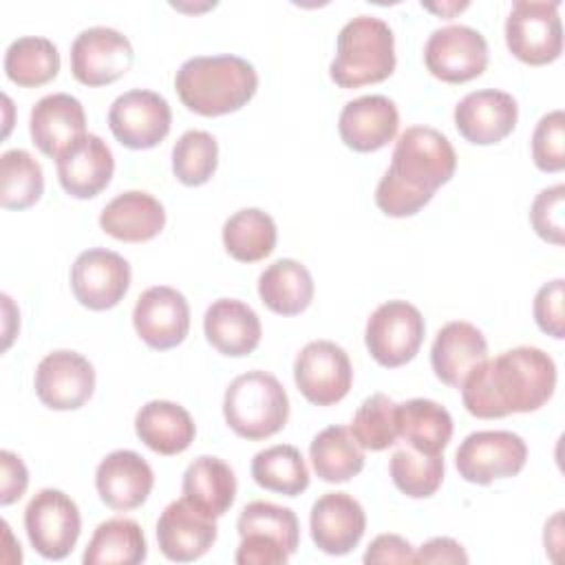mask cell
<instances>
[{"label":"cell","instance_id":"cell-1","mask_svg":"<svg viewBox=\"0 0 565 565\" xmlns=\"http://www.w3.org/2000/svg\"><path fill=\"white\" fill-rule=\"evenodd\" d=\"M461 399L479 419L539 411L554 395L556 364L536 347H514L481 360L463 380Z\"/></svg>","mask_w":565,"mask_h":565},{"label":"cell","instance_id":"cell-2","mask_svg":"<svg viewBox=\"0 0 565 565\" xmlns=\"http://www.w3.org/2000/svg\"><path fill=\"white\" fill-rule=\"evenodd\" d=\"M455 168L457 154L446 135L411 126L395 141L391 166L375 188V205L393 218L415 216L452 179Z\"/></svg>","mask_w":565,"mask_h":565},{"label":"cell","instance_id":"cell-3","mask_svg":"<svg viewBox=\"0 0 565 565\" xmlns=\"http://www.w3.org/2000/svg\"><path fill=\"white\" fill-rule=\"evenodd\" d=\"M256 68L238 55H196L185 60L174 75L181 104L203 117L230 115L256 95Z\"/></svg>","mask_w":565,"mask_h":565},{"label":"cell","instance_id":"cell-4","mask_svg":"<svg viewBox=\"0 0 565 565\" xmlns=\"http://www.w3.org/2000/svg\"><path fill=\"white\" fill-rule=\"evenodd\" d=\"M395 71V35L375 15L349 20L335 42V57L329 75L340 88H360L391 77Z\"/></svg>","mask_w":565,"mask_h":565},{"label":"cell","instance_id":"cell-5","mask_svg":"<svg viewBox=\"0 0 565 565\" xmlns=\"http://www.w3.org/2000/svg\"><path fill=\"white\" fill-rule=\"evenodd\" d=\"M223 417L243 439L260 441L280 433L289 419V397L276 375L254 369L230 382Z\"/></svg>","mask_w":565,"mask_h":565},{"label":"cell","instance_id":"cell-6","mask_svg":"<svg viewBox=\"0 0 565 565\" xmlns=\"http://www.w3.org/2000/svg\"><path fill=\"white\" fill-rule=\"evenodd\" d=\"M561 2H512L505 20V44L510 53L530 66L552 64L563 53Z\"/></svg>","mask_w":565,"mask_h":565},{"label":"cell","instance_id":"cell-7","mask_svg":"<svg viewBox=\"0 0 565 565\" xmlns=\"http://www.w3.org/2000/svg\"><path fill=\"white\" fill-rule=\"evenodd\" d=\"M424 333L426 322L415 305L406 300H388L369 316L364 342L369 355L380 366L397 369L419 353Z\"/></svg>","mask_w":565,"mask_h":565},{"label":"cell","instance_id":"cell-8","mask_svg":"<svg viewBox=\"0 0 565 565\" xmlns=\"http://www.w3.org/2000/svg\"><path fill=\"white\" fill-rule=\"evenodd\" d=\"M24 527L33 550L49 558H66L82 532L77 503L62 490L44 488L35 492L24 510Z\"/></svg>","mask_w":565,"mask_h":565},{"label":"cell","instance_id":"cell-9","mask_svg":"<svg viewBox=\"0 0 565 565\" xmlns=\"http://www.w3.org/2000/svg\"><path fill=\"white\" fill-rule=\"evenodd\" d=\"M527 446L512 430L470 433L455 452V466L468 483L488 486L494 479H508L523 470Z\"/></svg>","mask_w":565,"mask_h":565},{"label":"cell","instance_id":"cell-10","mask_svg":"<svg viewBox=\"0 0 565 565\" xmlns=\"http://www.w3.org/2000/svg\"><path fill=\"white\" fill-rule=\"evenodd\" d=\"M294 380L302 397L316 406H331L347 397L353 366L347 351L331 340H313L294 360Z\"/></svg>","mask_w":565,"mask_h":565},{"label":"cell","instance_id":"cell-11","mask_svg":"<svg viewBox=\"0 0 565 565\" xmlns=\"http://www.w3.org/2000/svg\"><path fill=\"white\" fill-rule=\"evenodd\" d=\"M172 124V110L166 97L154 90L132 88L121 93L108 110V126L115 139L130 150L159 146Z\"/></svg>","mask_w":565,"mask_h":565},{"label":"cell","instance_id":"cell-12","mask_svg":"<svg viewBox=\"0 0 565 565\" xmlns=\"http://www.w3.org/2000/svg\"><path fill=\"white\" fill-rule=\"evenodd\" d=\"M486 38L466 24L435 29L424 46V62L433 77L446 84H463L479 77L488 66Z\"/></svg>","mask_w":565,"mask_h":565},{"label":"cell","instance_id":"cell-13","mask_svg":"<svg viewBox=\"0 0 565 565\" xmlns=\"http://www.w3.org/2000/svg\"><path fill=\"white\" fill-rule=\"evenodd\" d=\"M128 260L106 247L82 252L71 267V291L90 311H106L121 302L130 287Z\"/></svg>","mask_w":565,"mask_h":565},{"label":"cell","instance_id":"cell-14","mask_svg":"<svg viewBox=\"0 0 565 565\" xmlns=\"http://www.w3.org/2000/svg\"><path fill=\"white\" fill-rule=\"evenodd\" d=\"M135 62L130 40L110 26L84 29L71 44V73L84 86H106Z\"/></svg>","mask_w":565,"mask_h":565},{"label":"cell","instance_id":"cell-15","mask_svg":"<svg viewBox=\"0 0 565 565\" xmlns=\"http://www.w3.org/2000/svg\"><path fill=\"white\" fill-rule=\"evenodd\" d=\"M33 386L44 406L53 411H75L93 397L95 369L82 353L60 349L40 360Z\"/></svg>","mask_w":565,"mask_h":565},{"label":"cell","instance_id":"cell-16","mask_svg":"<svg viewBox=\"0 0 565 565\" xmlns=\"http://www.w3.org/2000/svg\"><path fill=\"white\" fill-rule=\"evenodd\" d=\"M132 324L137 335L157 351L179 347L190 331V305L168 285L148 287L135 302Z\"/></svg>","mask_w":565,"mask_h":565},{"label":"cell","instance_id":"cell-17","mask_svg":"<svg viewBox=\"0 0 565 565\" xmlns=\"http://www.w3.org/2000/svg\"><path fill=\"white\" fill-rule=\"evenodd\" d=\"M516 99L497 88L472 90L455 106V126L459 135L475 146L503 141L516 126Z\"/></svg>","mask_w":565,"mask_h":565},{"label":"cell","instance_id":"cell-18","mask_svg":"<svg viewBox=\"0 0 565 565\" xmlns=\"http://www.w3.org/2000/svg\"><path fill=\"white\" fill-rule=\"evenodd\" d=\"M309 530L320 552L344 556L362 541L366 514L349 492H327L311 505Z\"/></svg>","mask_w":565,"mask_h":565},{"label":"cell","instance_id":"cell-19","mask_svg":"<svg viewBox=\"0 0 565 565\" xmlns=\"http://www.w3.org/2000/svg\"><path fill=\"white\" fill-rule=\"evenodd\" d=\"M216 523L183 497L168 503L157 521V543L168 561L190 563L207 554L216 541Z\"/></svg>","mask_w":565,"mask_h":565},{"label":"cell","instance_id":"cell-20","mask_svg":"<svg viewBox=\"0 0 565 565\" xmlns=\"http://www.w3.org/2000/svg\"><path fill=\"white\" fill-rule=\"evenodd\" d=\"M29 132L42 154L57 159L84 135H88L82 102L68 93L44 95L31 108Z\"/></svg>","mask_w":565,"mask_h":565},{"label":"cell","instance_id":"cell-21","mask_svg":"<svg viewBox=\"0 0 565 565\" xmlns=\"http://www.w3.org/2000/svg\"><path fill=\"white\" fill-rule=\"evenodd\" d=\"M154 486L150 463L135 450L108 452L95 470V488L110 510H135L146 503Z\"/></svg>","mask_w":565,"mask_h":565},{"label":"cell","instance_id":"cell-22","mask_svg":"<svg viewBox=\"0 0 565 565\" xmlns=\"http://www.w3.org/2000/svg\"><path fill=\"white\" fill-rule=\"evenodd\" d=\"M397 128V106L384 95H362L347 102L338 119L340 139L355 152H375L384 148L393 141Z\"/></svg>","mask_w":565,"mask_h":565},{"label":"cell","instance_id":"cell-23","mask_svg":"<svg viewBox=\"0 0 565 565\" xmlns=\"http://www.w3.org/2000/svg\"><path fill=\"white\" fill-rule=\"evenodd\" d=\"M57 179L66 194L75 199L97 196L113 179L115 159L106 141L93 132L84 135L55 159Z\"/></svg>","mask_w":565,"mask_h":565},{"label":"cell","instance_id":"cell-24","mask_svg":"<svg viewBox=\"0 0 565 565\" xmlns=\"http://www.w3.org/2000/svg\"><path fill=\"white\" fill-rule=\"evenodd\" d=\"M207 342L227 358H245L256 351L263 327L258 313L236 298L214 300L203 316Z\"/></svg>","mask_w":565,"mask_h":565},{"label":"cell","instance_id":"cell-25","mask_svg":"<svg viewBox=\"0 0 565 565\" xmlns=\"http://www.w3.org/2000/svg\"><path fill=\"white\" fill-rule=\"evenodd\" d=\"M486 358L488 342L483 333L466 320L444 324L430 347V366L437 380L452 388H459L466 375Z\"/></svg>","mask_w":565,"mask_h":565},{"label":"cell","instance_id":"cell-26","mask_svg":"<svg viewBox=\"0 0 565 565\" xmlns=\"http://www.w3.org/2000/svg\"><path fill=\"white\" fill-rule=\"evenodd\" d=\"M166 225L159 199L141 190H128L108 201L99 214V227L124 243H146Z\"/></svg>","mask_w":565,"mask_h":565},{"label":"cell","instance_id":"cell-27","mask_svg":"<svg viewBox=\"0 0 565 565\" xmlns=\"http://www.w3.org/2000/svg\"><path fill=\"white\" fill-rule=\"evenodd\" d=\"M137 437L159 455H179L190 448L196 435L192 415L177 402L152 399L135 415Z\"/></svg>","mask_w":565,"mask_h":565},{"label":"cell","instance_id":"cell-28","mask_svg":"<svg viewBox=\"0 0 565 565\" xmlns=\"http://www.w3.org/2000/svg\"><path fill=\"white\" fill-rule=\"evenodd\" d=\"M181 492L199 512L218 519L236 499V477L230 463L218 457L201 455L183 472Z\"/></svg>","mask_w":565,"mask_h":565},{"label":"cell","instance_id":"cell-29","mask_svg":"<svg viewBox=\"0 0 565 565\" xmlns=\"http://www.w3.org/2000/svg\"><path fill=\"white\" fill-rule=\"evenodd\" d=\"M258 296L269 311L298 316L313 300V278L302 263L278 258L258 276Z\"/></svg>","mask_w":565,"mask_h":565},{"label":"cell","instance_id":"cell-30","mask_svg":"<svg viewBox=\"0 0 565 565\" xmlns=\"http://www.w3.org/2000/svg\"><path fill=\"white\" fill-rule=\"evenodd\" d=\"M397 424L399 437L415 450L439 455L452 437V417L450 413L424 397H413L397 404Z\"/></svg>","mask_w":565,"mask_h":565},{"label":"cell","instance_id":"cell-31","mask_svg":"<svg viewBox=\"0 0 565 565\" xmlns=\"http://www.w3.org/2000/svg\"><path fill=\"white\" fill-rule=\"evenodd\" d=\"M148 545L137 521L115 516L99 523L84 550V565H137L146 561Z\"/></svg>","mask_w":565,"mask_h":565},{"label":"cell","instance_id":"cell-32","mask_svg":"<svg viewBox=\"0 0 565 565\" xmlns=\"http://www.w3.org/2000/svg\"><path fill=\"white\" fill-rule=\"evenodd\" d=\"M309 459L322 481L344 483L362 472L364 448L355 441L351 428L329 426L313 437Z\"/></svg>","mask_w":565,"mask_h":565},{"label":"cell","instance_id":"cell-33","mask_svg":"<svg viewBox=\"0 0 565 565\" xmlns=\"http://www.w3.org/2000/svg\"><path fill=\"white\" fill-rule=\"evenodd\" d=\"M276 238L274 218L258 207H243L223 225V247L238 263L263 260L274 252Z\"/></svg>","mask_w":565,"mask_h":565},{"label":"cell","instance_id":"cell-34","mask_svg":"<svg viewBox=\"0 0 565 565\" xmlns=\"http://www.w3.org/2000/svg\"><path fill=\"white\" fill-rule=\"evenodd\" d=\"M7 77L22 88L49 84L60 73L57 46L40 35H24L9 44L4 53Z\"/></svg>","mask_w":565,"mask_h":565},{"label":"cell","instance_id":"cell-35","mask_svg":"<svg viewBox=\"0 0 565 565\" xmlns=\"http://www.w3.org/2000/svg\"><path fill=\"white\" fill-rule=\"evenodd\" d=\"M252 479L285 497H296L309 488V470L300 450L291 444H276L258 450L252 459Z\"/></svg>","mask_w":565,"mask_h":565},{"label":"cell","instance_id":"cell-36","mask_svg":"<svg viewBox=\"0 0 565 565\" xmlns=\"http://www.w3.org/2000/svg\"><path fill=\"white\" fill-rule=\"evenodd\" d=\"M44 192L42 166L31 152L13 148L0 157V203L4 210H26Z\"/></svg>","mask_w":565,"mask_h":565},{"label":"cell","instance_id":"cell-37","mask_svg":"<svg viewBox=\"0 0 565 565\" xmlns=\"http://www.w3.org/2000/svg\"><path fill=\"white\" fill-rule=\"evenodd\" d=\"M388 470L402 494L411 499H428L444 481V455H428L404 446L391 455Z\"/></svg>","mask_w":565,"mask_h":565},{"label":"cell","instance_id":"cell-38","mask_svg":"<svg viewBox=\"0 0 565 565\" xmlns=\"http://www.w3.org/2000/svg\"><path fill=\"white\" fill-rule=\"evenodd\" d=\"M351 433L364 450L391 448L399 437L397 404L384 393L369 395L353 415Z\"/></svg>","mask_w":565,"mask_h":565},{"label":"cell","instance_id":"cell-39","mask_svg":"<svg viewBox=\"0 0 565 565\" xmlns=\"http://www.w3.org/2000/svg\"><path fill=\"white\" fill-rule=\"evenodd\" d=\"M218 166V143L205 130H185L172 148V172L190 188L212 179Z\"/></svg>","mask_w":565,"mask_h":565},{"label":"cell","instance_id":"cell-40","mask_svg":"<svg viewBox=\"0 0 565 565\" xmlns=\"http://www.w3.org/2000/svg\"><path fill=\"white\" fill-rule=\"evenodd\" d=\"M236 530L241 536L265 534L278 541L289 554H294L300 543V525L296 512L291 508L276 505L269 501L247 503L238 514Z\"/></svg>","mask_w":565,"mask_h":565},{"label":"cell","instance_id":"cell-41","mask_svg":"<svg viewBox=\"0 0 565 565\" xmlns=\"http://www.w3.org/2000/svg\"><path fill=\"white\" fill-rule=\"evenodd\" d=\"M532 159L543 172L565 168V113L561 108L543 115L532 132Z\"/></svg>","mask_w":565,"mask_h":565},{"label":"cell","instance_id":"cell-42","mask_svg":"<svg viewBox=\"0 0 565 565\" xmlns=\"http://www.w3.org/2000/svg\"><path fill=\"white\" fill-rule=\"evenodd\" d=\"M563 207H565V185L563 183L543 188L534 196L532 207H530V223H532L534 232L552 245L565 243Z\"/></svg>","mask_w":565,"mask_h":565},{"label":"cell","instance_id":"cell-43","mask_svg":"<svg viewBox=\"0 0 565 565\" xmlns=\"http://www.w3.org/2000/svg\"><path fill=\"white\" fill-rule=\"evenodd\" d=\"M563 278H556L552 282H545L532 305L534 320L539 329L556 340L565 338V318H563Z\"/></svg>","mask_w":565,"mask_h":565},{"label":"cell","instance_id":"cell-44","mask_svg":"<svg viewBox=\"0 0 565 565\" xmlns=\"http://www.w3.org/2000/svg\"><path fill=\"white\" fill-rule=\"evenodd\" d=\"M291 554L274 539L265 534H245L236 550L234 561L238 565H285Z\"/></svg>","mask_w":565,"mask_h":565},{"label":"cell","instance_id":"cell-45","mask_svg":"<svg viewBox=\"0 0 565 565\" xmlns=\"http://www.w3.org/2000/svg\"><path fill=\"white\" fill-rule=\"evenodd\" d=\"M0 505H11L24 494L29 486V470L24 461L11 450L0 452Z\"/></svg>","mask_w":565,"mask_h":565},{"label":"cell","instance_id":"cell-46","mask_svg":"<svg viewBox=\"0 0 565 565\" xmlns=\"http://www.w3.org/2000/svg\"><path fill=\"white\" fill-rule=\"evenodd\" d=\"M362 561L366 565H371V563H415V550L399 534H380L369 543Z\"/></svg>","mask_w":565,"mask_h":565},{"label":"cell","instance_id":"cell-47","mask_svg":"<svg viewBox=\"0 0 565 565\" xmlns=\"http://www.w3.org/2000/svg\"><path fill=\"white\" fill-rule=\"evenodd\" d=\"M415 563H468V554L455 539L435 536L415 552Z\"/></svg>","mask_w":565,"mask_h":565},{"label":"cell","instance_id":"cell-48","mask_svg":"<svg viewBox=\"0 0 565 565\" xmlns=\"http://www.w3.org/2000/svg\"><path fill=\"white\" fill-rule=\"evenodd\" d=\"M422 7H426L428 11H435V13H441V15L450 18V15H452V11H461V9H466V7H468V2H463V4H441V7H433V4H422Z\"/></svg>","mask_w":565,"mask_h":565}]
</instances>
